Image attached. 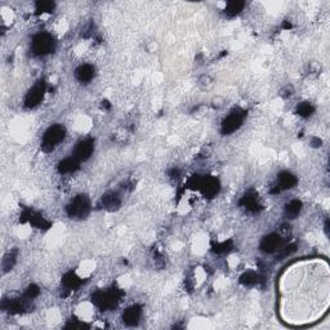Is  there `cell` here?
Here are the masks:
<instances>
[{"mask_svg":"<svg viewBox=\"0 0 330 330\" xmlns=\"http://www.w3.org/2000/svg\"><path fill=\"white\" fill-rule=\"evenodd\" d=\"M120 293L119 289L111 287L108 291H98L92 296V302L96 307H98L102 311H111L114 310L120 302Z\"/></svg>","mask_w":330,"mask_h":330,"instance_id":"1","label":"cell"},{"mask_svg":"<svg viewBox=\"0 0 330 330\" xmlns=\"http://www.w3.org/2000/svg\"><path fill=\"white\" fill-rule=\"evenodd\" d=\"M92 211V202L91 199H89L87 195H77L74 199H71V201L68 202L67 207H66V212H67V216L72 219H77V221H81V219L87 218L89 216Z\"/></svg>","mask_w":330,"mask_h":330,"instance_id":"2","label":"cell"},{"mask_svg":"<svg viewBox=\"0 0 330 330\" xmlns=\"http://www.w3.org/2000/svg\"><path fill=\"white\" fill-rule=\"evenodd\" d=\"M66 137V128L61 124H54L49 127L43 134L42 138V148L46 152H51L54 148L58 147L63 142Z\"/></svg>","mask_w":330,"mask_h":330,"instance_id":"3","label":"cell"},{"mask_svg":"<svg viewBox=\"0 0 330 330\" xmlns=\"http://www.w3.org/2000/svg\"><path fill=\"white\" fill-rule=\"evenodd\" d=\"M56 47L53 36L48 32H39L32 37L31 52L37 57H44L47 54L52 53Z\"/></svg>","mask_w":330,"mask_h":330,"instance_id":"4","label":"cell"},{"mask_svg":"<svg viewBox=\"0 0 330 330\" xmlns=\"http://www.w3.org/2000/svg\"><path fill=\"white\" fill-rule=\"evenodd\" d=\"M245 116H246L245 111H242L240 108H236V110L231 111L222 121V126H221V132H222V134L228 136V134L235 133V132L242 126Z\"/></svg>","mask_w":330,"mask_h":330,"instance_id":"5","label":"cell"},{"mask_svg":"<svg viewBox=\"0 0 330 330\" xmlns=\"http://www.w3.org/2000/svg\"><path fill=\"white\" fill-rule=\"evenodd\" d=\"M44 94H46V84L43 81H39L34 87H31V89L26 94L25 107L34 108L39 106L43 101Z\"/></svg>","mask_w":330,"mask_h":330,"instance_id":"6","label":"cell"},{"mask_svg":"<svg viewBox=\"0 0 330 330\" xmlns=\"http://www.w3.org/2000/svg\"><path fill=\"white\" fill-rule=\"evenodd\" d=\"M94 140L93 138H84L79 141L74 148V157H76L80 162L87 161L91 159V156L94 152Z\"/></svg>","mask_w":330,"mask_h":330,"instance_id":"7","label":"cell"},{"mask_svg":"<svg viewBox=\"0 0 330 330\" xmlns=\"http://www.w3.org/2000/svg\"><path fill=\"white\" fill-rule=\"evenodd\" d=\"M282 245V237L280 236L279 233L272 232L268 233L261 240V244H259V249L266 254H272L275 252L280 251Z\"/></svg>","mask_w":330,"mask_h":330,"instance_id":"8","label":"cell"},{"mask_svg":"<svg viewBox=\"0 0 330 330\" xmlns=\"http://www.w3.org/2000/svg\"><path fill=\"white\" fill-rule=\"evenodd\" d=\"M297 182H298V180H297V177L294 176L293 173H291V172H281V173L277 176V180H276V183H275V188H273L271 192L272 194H279V192H281V191H286V190H291V188H293L294 186L297 185Z\"/></svg>","mask_w":330,"mask_h":330,"instance_id":"9","label":"cell"},{"mask_svg":"<svg viewBox=\"0 0 330 330\" xmlns=\"http://www.w3.org/2000/svg\"><path fill=\"white\" fill-rule=\"evenodd\" d=\"M141 316H142V308H141V306L133 305L131 306V307L127 308V310H124L121 319L127 325H129V326H134V325H137L138 322H140Z\"/></svg>","mask_w":330,"mask_h":330,"instance_id":"10","label":"cell"},{"mask_svg":"<svg viewBox=\"0 0 330 330\" xmlns=\"http://www.w3.org/2000/svg\"><path fill=\"white\" fill-rule=\"evenodd\" d=\"M80 168V161L74 156L65 157L63 160H61L57 165V171L60 174H72Z\"/></svg>","mask_w":330,"mask_h":330,"instance_id":"11","label":"cell"},{"mask_svg":"<svg viewBox=\"0 0 330 330\" xmlns=\"http://www.w3.org/2000/svg\"><path fill=\"white\" fill-rule=\"evenodd\" d=\"M94 75H96V68L92 65H89V63L80 65L79 67L75 70V77H76V80L79 82H84V84L92 81Z\"/></svg>","mask_w":330,"mask_h":330,"instance_id":"12","label":"cell"},{"mask_svg":"<svg viewBox=\"0 0 330 330\" xmlns=\"http://www.w3.org/2000/svg\"><path fill=\"white\" fill-rule=\"evenodd\" d=\"M241 207L246 209L247 212H252V213H256V212H259L261 209V204H259L258 195L254 192V191H251L247 192L244 197L241 199Z\"/></svg>","mask_w":330,"mask_h":330,"instance_id":"13","label":"cell"},{"mask_svg":"<svg viewBox=\"0 0 330 330\" xmlns=\"http://www.w3.org/2000/svg\"><path fill=\"white\" fill-rule=\"evenodd\" d=\"M101 202H102L103 208L108 209V211H115L120 207L121 204V199H120L119 194L117 192H114V191H110L107 194H105L101 199Z\"/></svg>","mask_w":330,"mask_h":330,"instance_id":"14","label":"cell"},{"mask_svg":"<svg viewBox=\"0 0 330 330\" xmlns=\"http://www.w3.org/2000/svg\"><path fill=\"white\" fill-rule=\"evenodd\" d=\"M302 208H303V202L298 199H293L285 205L284 214L287 219H294L301 214Z\"/></svg>","mask_w":330,"mask_h":330,"instance_id":"15","label":"cell"},{"mask_svg":"<svg viewBox=\"0 0 330 330\" xmlns=\"http://www.w3.org/2000/svg\"><path fill=\"white\" fill-rule=\"evenodd\" d=\"M62 284L65 286V291H76L77 287L82 284V280L77 276L75 272H67L63 276Z\"/></svg>","mask_w":330,"mask_h":330,"instance_id":"16","label":"cell"},{"mask_svg":"<svg viewBox=\"0 0 330 330\" xmlns=\"http://www.w3.org/2000/svg\"><path fill=\"white\" fill-rule=\"evenodd\" d=\"M244 7V2H237V0H235V2H228L225 8L226 16H227V17H236L237 15L241 13Z\"/></svg>","mask_w":330,"mask_h":330,"instance_id":"17","label":"cell"},{"mask_svg":"<svg viewBox=\"0 0 330 330\" xmlns=\"http://www.w3.org/2000/svg\"><path fill=\"white\" fill-rule=\"evenodd\" d=\"M239 281L244 286H254L259 281V276L254 271H246L240 276Z\"/></svg>","mask_w":330,"mask_h":330,"instance_id":"18","label":"cell"},{"mask_svg":"<svg viewBox=\"0 0 330 330\" xmlns=\"http://www.w3.org/2000/svg\"><path fill=\"white\" fill-rule=\"evenodd\" d=\"M315 111V107L311 102H301L297 106V114L302 117H310Z\"/></svg>","mask_w":330,"mask_h":330,"instance_id":"19","label":"cell"},{"mask_svg":"<svg viewBox=\"0 0 330 330\" xmlns=\"http://www.w3.org/2000/svg\"><path fill=\"white\" fill-rule=\"evenodd\" d=\"M16 261H17V256H16V253L9 252V253L3 258V263H2V265H3L4 272L12 270V267L16 265Z\"/></svg>","mask_w":330,"mask_h":330,"instance_id":"20","label":"cell"},{"mask_svg":"<svg viewBox=\"0 0 330 330\" xmlns=\"http://www.w3.org/2000/svg\"><path fill=\"white\" fill-rule=\"evenodd\" d=\"M54 9L53 2H37L36 3V12L39 15H46V13H52Z\"/></svg>","mask_w":330,"mask_h":330,"instance_id":"21","label":"cell"},{"mask_svg":"<svg viewBox=\"0 0 330 330\" xmlns=\"http://www.w3.org/2000/svg\"><path fill=\"white\" fill-rule=\"evenodd\" d=\"M40 296V289L39 286H36V285H30L27 289L25 291V293H23L22 297H25L26 299H29V301H34L35 298H37V297Z\"/></svg>","mask_w":330,"mask_h":330,"instance_id":"22","label":"cell"}]
</instances>
